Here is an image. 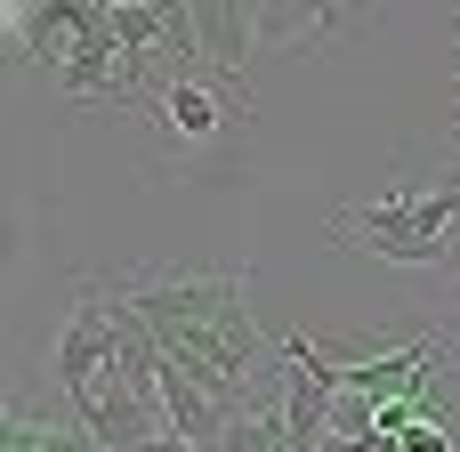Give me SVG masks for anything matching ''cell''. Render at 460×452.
<instances>
[{
    "mask_svg": "<svg viewBox=\"0 0 460 452\" xmlns=\"http://www.w3.org/2000/svg\"><path fill=\"white\" fill-rule=\"evenodd\" d=\"M340 235H356L364 251H380L388 267H453V226H460V170L429 186H388L380 202H340L332 210Z\"/></svg>",
    "mask_w": 460,
    "mask_h": 452,
    "instance_id": "6da1fadb",
    "label": "cell"
},
{
    "mask_svg": "<svg viewBox=\"0 0 460 452\" xmlns=\"http://www.w3.org/2000/svg\"><path fill=\"white\" fill-rule=\"evenodd\" d=\"M243 105H251V81H218V73H170L162 81V121L186 146H210L226 129V113H243Z\"/></svg>",
    "mask_w": 460,
    "mask_h": 452,
    "instance_id": "7a4b0ae2",
    "label": "cell"
},
{
    "mask_svg": "<svg viewBox=\"0 0 460 452\" xmlns=\"http://www.w3.org/2000/svg\"><path fill=\"white\" fill-rule=\"evenodd\" d=\"M154 396H162V421H170V437H178L186 452H218V445H226V429H234V412H243V404L210 396L194 372H178L170 356H162V380H154Z\"/></svg>",
    "mask_w": 460,
    "mask_h": 452,
    "instance_id": "3957f363",
    "label": "cell"
},
{
    "mask_svg": "<svg viewBox=\"0 0 460 452\" xmlns=\"http://www.w3.org/2000/svg\"><path fill=\"white\" fill-rule=\"evenodd\" d=\"M194 32H202V73L243 81L251 49H259V8H194Z\"/></svg>",
    "mask_w": 460,
    "mask_h": 452,
    "instance_id": "277c9868",
    "label": "cell"
},
{
    "mask_svg": "<svg viewBox=\"0 0 460 452\" xmlns=\"http://www.w3.org/2000/svg\"><path fill=\"white\" fill-rule=\"evenodd\" d=\"M16 49H24L40 73H65V57H73V0H65V8H57V0L16 8Z\"/></svg>",
    "mask_w": 460,
    "mask_h": 452,
    "instance_id": "5b68a950",
    "label": "cell"
},
{
    "mask_svg": "<svg viewBox=\"0 0 460 452\" xmlns=\"http://www.w3.org/2000/svg\"><path fill=\"white\" fill-rule=\"evenodd\" d=\"M0 452H97V437L81 421L65 429V421H40L32 404H8V445Z\"/></svg>",
    "mask_w": 460,
    "mask_h": 452,
    "instance_id": "8992f818",
    "label": "cell"
},
{
    "mask_svg": "<svg viewBox=\"0 0 460 452\" xmlns=\"http://www.w3.org/2000/svg\"><path fill=\"white\" fill-rule=\"evenodd\" d=\"M105 8H113L121 57H154V49H162V0H105Z\"/></svg>",
    "mask_w": 460,
    "mask_h": 452,
    "instance_id": "52a82bcc",
    "label": "cell"
}]
</instances>
